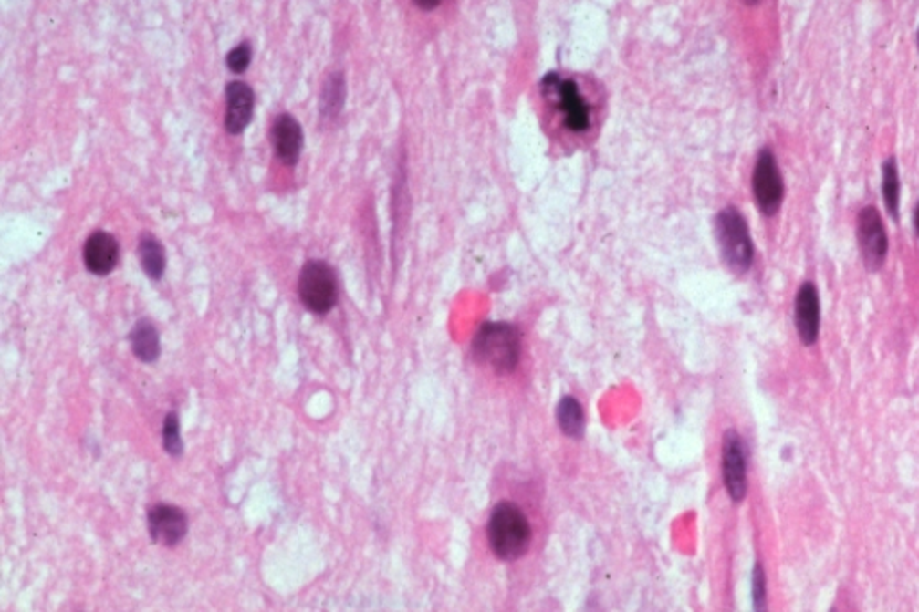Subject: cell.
<instances>
[{
  "mask_svg": "<svg viewBox=\"0 0 919 612\" xmlns=\"http://www.w3.org/2000/svg\"><path fill=\"white\" fill-rule=\"evenodd\" d=\"M139 257L144 274L151 280H161L165 272V252L162 243L150 233H144L139 243Z\"/></svg>",
  "mask_w": 919,
  "mask_h": 612,
  "instance_id": "obj_15",
  "label": "cell"
},
{
  "mask_svg": "<svg viewBox=\"0 0 919 612\" xmlns=\"http://www.w3.org/2000/svg\"><path fill=\"white\" fill-rule=\"evenodd\" d=\"M716 233L729 268L738 274L747 272L753 265L755 248L744 216L733 207L722 211L716 218Z\"/></svg>",
  "mask_w": 919,
  "mask_h": 612,
  "instance_id": "obj_3",
  "label": "cell"
},
{
  "mask_svg": "<svg viewBox=\"0 0 919 612\" xmlns=\"http://www.w3.org/2000/svg\"><path fill=\"white\" fill-rule=\"evenodd\" d=\"M252 61V47L250 44H239L235 49H232L226 56V65L232 72L241 74L248 68Z\"/></svg>",
  "mask_w": 919,
  "mask_h": 612,
  "instance_id": "obj_20",
  "label": "cell"
},
{
  "mask_svg": "<svg viewBox=\"0 0 919 612\" xmlns=\"http://www.w3.org/2000/svg\"><path fill=\"white\" fill-rule=\"evenodd\" d=\"M722 472L724 483L733 501H742L747 493V463L744 442L735 430L724 435L722 447Z\"/></svg>",
  "mask_w": 919,
  "mask_h": 612,
  "instance_id": "obj_6",
  "label": "cell"
},
{
  "mask_svg": "<svg viewBox=\"0 0 919 612\" xmlns=\"http://www.w3.org/2000/svg\"><path fill=\"white\" fill-rule=\"evenodd\" d=\"M918 42H919V33H918Z\"/></svg>",
  "mask_w": 919,
  "mask_h": 612,
  "instance_id": "obj_25",
  "label": "cell"
},
{
  "mask_svg": "<svg viewBox=\"0 0 919 612\" xmlns=\"http://www.w3.org/2000/svg\"><path fill=\"white\" fill-rule=\"evenodd\" d=\"M271 140L277 151V157L286 164V166H295L300 159L302 144H304V135L298 120L289 115L282 113L275 119L273 128H271Z\"/></svg>",
  "mask_w": 919,
  "mask_h": 612,
  "instance_id": "obj_11",
  "label": "cell"
},
{
  "mask_svg": "<svg viewBox=\"0 0 919 612\" xmlns=\"http://www.w3.org/2000/svg\"><path fill=\"white\" fill-rule=\"evenodd\" d=\"M148 530L153 543L176 546L187 535V515L174 504H155L148 513Z\"/></svg>",
  "mask_w": 919,
  "mask_h": 612,
  "instance_id": "obj_8",
  "label": "cell"
},
{
  "mask_svg": "<svg viewBox=\"0 0 919 612\" xmlns=\"http://www.w3.org/2000/svg\"><path fill=\"white\" fill-rule=\"evenodd\" d=\"M347 98V88H345V79L341 74H330L329 79L325 81L322 98H320V111L325 119H334L343 110Z\"/></svg>",
  "mask_w": 919,
  "mask_h": 612,
  "instance_id": "obj_17",
  "label": "cell"
},
{
  "mask_svg": "<svg viewBox=\"0 0 919 612\" xmlns=\"http://www.w3.org/2000/svg\"><path fill=\"white\" fill-rule=\"evenodd\" d=\"M859 243L867 270L876 272L887 257V233L876 209L867 207L859 218Z\"/></svg>",
  "mask_w": 919,
  "mask_h": 612,
  "instance_id": "obj_7",
  "label": "cell"
},
{
  "mask_svg": "<svg viewBox=\"0 0 919 612\" xmlns=\"http://www.w3.org/2000/svg\"><path fill=\"white\" fill-rule=\"evenodd\" d=\"M883 200L887 211L896 220L898 218V203H900V178L894 159L887 161L883 166Z\"/></svg>",
  "mask_w": 919,
  "mask_h": 612,
  "instance_id": "obj_18",
  "label": "cell"
},
{
  "mask_svg": "<svg viewBox=\"0 0 919 612\" xmlns=\"http://www.w3.org/2000/svg\"><path fill=\"white\" fill-rule=\"evenodd\" d=\"M819 295L815 285L807 282L801 285L796 298V326L805 345H813L819 336Z\"/></svg>",
  "mask_w": 919,
  "mask_h": 612,
  "instance_id": "obj_13",
  "label": "cell"
},
{
  "mask_svg": "<svg viewBox=\"0 0 919 612\" xmlns=\"http://www.w3.org/2000/svg\"><path fill=\"white\" fill-rule=\"evenodd\" d=\"M753 189L763 214L772 216L779 211L783 202V180L776 159L768 150L761 151L757 157L753 174Z\"/></svg>",
  "mask_w": 919,
  "mask_h": 612,
  "instance_id": "obj_5",
  "label": "cell"
},
{
  "mask_svg": "<svg viewBox=\"0 0 919 612\" xmlns=\"http://www.w3.org/2000/svg\"><path fill=\"white\" fill-rule=\"evenodd\" d=\"M916 230H918V233H919V207H918V211H916Z\"/></svg>",
  "mask_w": 919,
  "mask_h": 612,
  "instance_id": "obj_23",
  "label": "cell"
},
{
  "mask_svg": "<svg viewBox=\"0 0 919 612\" xmlns=\"http://www.w3.org/2000/svg\"><path fill=\"white\" fill-rule=\"evenodd\" d=\"M163 449L171 456H180L183 452V442L180 437V422L176 413H169L165 417L162 431Z\"/></svg>",
  "mask_w": 919,
  "mask_h": 612,
  "instance_id": "obj_19",
  "label": "cell"
},
{
  "mask_svg": "<svg viewBox=\"0 0 919 612\" xmlns=\"http://www.w3.org/2000/svg\"><path fill=\"white\" fill-rule=\"evenodd\" d=\"M413 2L419 7H423V9H433V7H436L440 4V0H413Z\"/></svg>",
  "mask_w": 919,
  "mask_h": 612,
  "instance_id": "obj_22",
  "label": "cell"
},
{
  "mask_svg": "<svg viewBox=\"0 0 919 612\" xmlns=\"http://www.w3.org/2000/svg\"><path fill=\"white\" fill-rule=\"evenodd\" d=\"M475 354L497 374H510L521 356L519 333L508 324H486L475 337Z\"/></svg>",
  "mask_w": 919,
  "mask_h": 612,
  "instance_id": "obj_2",
  "label": "cell"
},
{
  "mask_svg": "<svg viewBox=\"0 0 919 612\" xmlns=\"http://www.w3.org/2000/svg\"><path fill=\"white\" fill-rule=\"evenodd\" d=\"M551 90H555L559 99V109L564 113L566 126L573 131H584L590 128V107L580 96L579 87L571 79H559L549 76L544 81Z\"/></svg>",
  "mask_w": 919,
  "mask_h": 612,
  "instance_id": "obj_9",
  "label": "cell"
},
{
  "mask_svg": "<svg viewBox=\"0 0 919 612\" xmlns=\"http://www.w3.org/2000/svg\"><path fill=\"white\" fill-rule=\"evenodd\" d=\"M298 295L315 315L329 313L338 302V278L325 261H309L300 272Z\"/></svg>",
  "mask_w": 919,
  "mask_h": 612,
  "instance_id": "obj_4",
  "label": "cell"
},
{
  "mask_svg": "<svg viewBox=\"0 0 919 612\" xmlns=\"http://www.w3.org/2000/svg\"><path fill=\"white\" fill-rule=\"evenodd\" d=\"M130 343L133 354L144 363H153L161 356V336L153 322L146 318L135 324L130 334Z\"/></svg>",
  "mask_w": 919,
  "mask_h": 612,
  "instance_id": "obj_14",
  "label": "cell"
},
{
  "mask_svg": "<svg viewBox=\"0 0 919 612\" xmlns=\"http://www.w3.org/2000/svg\"><path fill=\"white\" fill-rule=\"evenodd\" d=\"M83 261L90 274L109 275L119 261V243L109 232H94L85 243Z\"/></svg>",
  "mask_w": 919,
  "mask_h": 612,
  "instance_id": "obj_12",
  "label": "cell"
},
{
  "mask_svg": "<svg viewBox=\"0 0 919 612\" xmlns=\"http://www.w3.org/2000/svg\"><path fill=\"white\" fill-rule=\"evenodd\" d=\"M488 545L501 560H516L525 555L532 528L527 515L512 503H501L492 510L488 519Z\"/></svg>",
  "mask_w": 919,
  "mask_h": 612,
  "instance_id": "obj_1",
  "label": "cell"
},
{
  "mask_svg": "<svg viewBox=\"0 0 919 612\" xmlns=\"http://www.w3.org/2000/svg\"><path fill=\"white\" fill-rule=\"evenodd\" d=\"M753 596H755V607L761 609L763 604H765V575H763V569L759 565H757V569H755Z\"/></svg>",
  "mask_w": 919,
  "mask_h": 612,
  "instance_id": "obj_21",
  "label": "cell"
},
{
  "mask_svg": "<svg viewBox=\"0 0 919 612\" xmlns=\"http://www.w3.org/2000/svg\"><path fill=\"white\" fill-rule=\"evenodd\" d=\"M746 4H757V0H744Z\"/></svg>",
  "mask_w": 919,
  "mask_h": 612,
  "instance_id": "obj_24",
  "label": "cell"
},
{
  "mask_svg": "<svg viewBox=\"0 0 919 612\" xmlns=\"http://www.w3.org/2000/svg\"><path fill=\"white\" fill-rule=\"evenodd\" d=\"M557 420L560 430L571 437L580 439L584 433V411L577 399L564 397L557 408Z\"/></svg>",
  "mask_w": 919,
  "mask_h": 612,
  "instance_id": "obj_16",
  "label": "cell"
},
{
  "mask_svg": "<svg viewBox=\"0 0 919 612\" xmlns=\"http://www.w3.org/2000/svg\"><path fill=\"white\" fill-rule=\"evenodd\" d=\"M254 107L256 96L250 85L243 81H232L226 85L225 128L230 135H239L246 130L254 115Z\"/></svg>",
  "mask_w": 919,
  "mask_h": 612,
  "instance_id": "obj_10",
  "label": "cell"
}]
</instances>
